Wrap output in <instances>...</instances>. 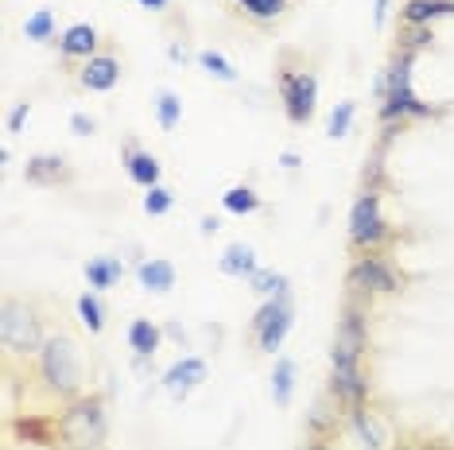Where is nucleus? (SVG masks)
Returning <instances> with one entry per match:
<instances>
[{
	"label": "nucleus",
	"instance_id": "32",
	"mask_svg": "<svg viewBox=\"0 0 454 450\" xmlns=\"http://www.w3.org/2000/svg\"><path fill=\"white\" fill-rule=\"evenodd\" d=\"M354 117H357V101H338L334 109H330V120H326V136L330 140H342L349 128H354Z\"/></svg>",
	"mask_w": 454,
	"mask_h": 450
},
{
	"label": "nucleus",
	"instance_id": "43",
	"mask_svg": "<svg viewBox=\"0 0 454 450\" xmlns=\"http://www.w3.org/2000/svg\"><path fill=\"white\" fill-rule=\"evenodd\" d=\"M218 225H222L218 218H202V233H206V237H210V233H214V229H218Z\"/></svg>",
	"mask_w": 454,
	"mask_h": 450
},
{
	"label": "nucleus",
	"instance_id": "10",
	"mask_svg": "<svg viewBox=\"0 0 454 450\" xmlns=\"http://www.w3.org/2000/svg\"><path fill=\"white\" fill-rule=\"evenodd\" d=\"M222 8L230 12V19L245 24L256 35L280 32L287 19L295 16V0H222Z\"/></svg>",
	"mask_w": 454,
	"mask_h": 450
},
{
	"label": "nucleus",
	"instance_id": "31",
	"mask_svg": "<svg viewBox=\"0 0 454 450\" xmlns=\"http://www.w3.org/2000/svg\"><path fill=\"white\" fill-rule=\"evenodd\" d=\"M431 43H435V32L431 27H416V24H400L396 27V47L392 50H400V55H423Z\"/></svg>",
	"mask_w": 454,
	"mask_h": 450
},
{
	"label": "nucleus",
	"instance_id": "5",
	"mask_svg": "<svg viewBox=\"0 0 454 450\" xmlns=\"http://www.w3.org/2000/svg\"><path fill=\"white\" fill-rule=\"evenodd\" d=\"M411 283V275L392 260V252H357L346 275V299L373 306L377 299H392Z\"/></svg>",
	"mask_w": 454,
	"mask_h": 450
},
{
	"label": "nucleus",
	"instance_id": "33",
	"mask_svg": "<svg viewBox=\"0 0 454 450\" xmlns=\"http://www.w3.org/2000/svg\"><path fill=\"white\" fill-rule=\"evenodd\" d=\"M144 213H148V218H163V213H171L175 210V190L171 187H152V190H144Z\"/></svg>",
	"mask_w": 454,
	"mask_h": 450
},
{
	"label": "nucleus",
	"instance_id": "12",
	"mask_svg": "<svg viewBox=\"0 0 454 450\" xmlns=\"http://www.w3.org/2000/svg\"><path fill=\"white\" fill-rule=\"evenodd\" d=\"M55 47H59V66H63V74L74 78V70L106 47V32H101L98 24H86V19H82V24L63 27V35H59Z\"/></svg>",
	"mask_w": 454,
	"mask_h": 450
},
{
	"label": "nucleus",
	"instance_id": "18",
	"mask_svg": "<svg viewBox=\"0 0 454 450\" xmlns=\"http://www.w3.org/2000/svg\"><path fill=\"white\" fill-rule=\"evenodd\" d=\"M326 392L334 396V400L342 404L346 412H354V407H361V404L373 400V381H369V373H365V369H354V373H330Z\"/></svg>",
	"mask_w": 454,
	"mask_h": 450
},
{
	"label": "nucleus",
	"instance_id": "29",
	"mask_svg": "<svg viewBox=\"0 0 454 450\" xmlns=\"http://www.w3.org/2000/svg\"><path fill=\"white\" fill-rule=\"evenodd\" d=\"M292 396H295V361L292 357H276V365H272V404L287 407Z\"/></svg>",
	"mask_w": 454,
	"mask_h": 450
},
{
	"label": "nucleus",
	"instance_id": "20",
	"mask_svg": "<svg viewBox=\"0 0 454 450\" xmlns=\"http://www.w3.org/2000/svg\"><path fill=\"white\" fill-rule=\"evenodd\" d=\"M163 326L160 322H152V319H144V314H137L129 326H125V342H129V350L137 353V361H152V357L160 353V345H163Z\"/></svg>",
	"mask_w": 454,
	"mask_h": 450
},
{
	"label": "nucleus",
	"instance_id": "30",
	"mask_svg": "<svg viewBox=\"0 0 454 450\" xmlns=\"http://www.w3.org/2000/svg\"><path fill=\"white\" fill-rule=\"evenodd\" d=\"M245 283H249V291L261 295V299H276V295L292 291V280H287L284 272H276V268H256Z\"/></svg>",
	"mask_w": 454,
	"mask_h": 450
},
{
	"label": "nucleus",
	"instance_id": "27",
	"mask_svg": "<svg viewBox=\"0 0 454 450\" xmlns=\"http://www.w3.org/2000/svg\"><path fill=\"white\" fill-rule=\"evenodd\" d=\"M59 35H63V27H59L55 8H35L24 19V39H32V43H59Z\"/></svg>",
	"mask_w": 454,
	"mask_h": 450
},
{
	"label": "nucleus",
	"instance_id": "39",
	"mask_svg": "<svg viewBox=\"0 0 454 450\" xmlns=\"http://www.w3.org/2000/svg\"><path fill=\"white\" fill-rule=\"evenodd\" d=\"M373 19H377V27H385V19H388V0H377V4H373Z\"/></svg>",
	"mask_w": 454,
	"mask_h": 450
},
{
	"label": "nucleus",
	"instance_id": "26",
	"mask_svg": "<svg viewBox=\"0 0 454 450\" xmlns=\"http://www.w3.org/2000/svg\"><path fill=\"white\" fill-rule=\"evenodd\" d=\"M152 112H156L160 132H175V128L183 125V97L175 94V89L160 86L156 94H152Z\"/></svg>",
	"mask_w": 454,
	"mask_h": 450
},
{
	"label": "nucleus",
	"instance_id": "24",
	"mask_svg": "<svg viewBox=\"0 0 454 450\" xmlns=\"http://www.w3.org/2000/svg\"><path fill=\"white\" fill-rule=\"evenodd\" d=\"M74 306H78V322L90 330V338H101L106 334V322H109V306H106V299H101V291H82L78 299H74Z\"/></svg>",
	"mask_w": 454,
	"mask_h": 450
},
{
	"label": "nucleus",
	"instance_id": "41",
	"mask_svg": "<svg viewBox=\"0 0 454 450\" xmlns=\"http://www.w3.org/2000/svg\"><path fill=\"white\" fill-rule=\"evenodd\" d=\"M163 334H168V338H175V342H187V334H183L179 326H163Z\"/></svg>",
	"mask_w": 454,
	"mask_h": 450
},
{
	"label": "nucleus",
	"instance_id": "28",
	"mask_svg": "<svg viewBox=\"0 0 454 450\" xmlns=\"http://www.w3.org/2000/svg\"><path fill=\"white\" fill-rule=\"evenodd\" d=\"M194 63H199L202 74H210L214 81H225V86H237V81H241V74H237V66L222 55V50H214V47H202L199 55H194Z\"/></svg>",
	"mask_w": 454,
	"mask_h": 450
},
{
	"label": "nucleus",
	"instance_id": "15",
	"mask_svg": "<svg viewBox=\"0 0 454 450\" xmlns=\"http://www.w3.org/2000/svg\"><path fill=\"white\" fill-rule=\"evenodd\" d=\"M121 167H125V175H129L132 187H140V190H152V187H160V182H163L160 159L152 156V151L144 148L137 136L121 140Z\"/></svg>",
	"mask_w": 454,
	"mask_h": 450
},
{
	"label": "nucleus",
	"instance_id": "40",
	"mask_svg": "<svg viewBox=\"0 0 454 450\" xmlns=\"http://www.w3.org/2000/svg\"><path fill=\"white\" fill-rule=\"evenodd\" d=\"M280 163H284L287 171H295V167H299V156H295V151H284V156H280Z\"/></svg>",
	"mask_w": 454,
	"mask_h": 450
},
{
	"label": "nucleus",
	"instance_id": "16",
	"mask_svg": "<svg viewBox=\"0 0 454 450\" xmlns=\"http://www.w3.org/2000/svg\"><path fill=\"white\" fill-rule=\"evenodd\" d=\"M303 431L311 435V438H326V443H338V438L349 431V412H346V407L338 404L330 392H323V396L315 400L311 412H307Z\"/></svg>",
	"mask_w": 454,
	"mask_h": 450
},
{
	"label": "nucleus",
	"instance_id": "4",
	"mask_svg": "<svg viewBox=\"0 0 454 450\" xmlns=\"http://www.w3.org/2000/svg\"><path fill=\"white\" fill-rule=\"evenodd\" d=\"M109 427V396L101 388H90L59 412V450H106Z\"/></svg>",
	"mask_w": 454,
	"mask_h": 450
},
{
	"label": "nucleus",
	"instance_id": "8",
	"mask_svg": "<svg viewBox=\"0 0 454 450\" xmlns=\"http://www.w3.org/2000/svg\"><path fill=\"white\" fill-rule=\"evenodd\" d=\"M292 326H295V306H292V291H287V295H276V299H264L256 306L245 338H249L256 357H276V350H284Z\"/></svg>",
	"mask_w": 454,
	"mask_h": 450
},
{
	"label": "nucleus",
	"instance_id": "36",
	"mask_svg": "<svg viewBox=\"0 0 454 450\" xmlns=\"http://www.w3.org/2000/svg\"><path fill=\"white\" fill-rule=\"evenodd\" d=\"M168 55H171V63H183V66H187V63H191L187 39H183V43H179V39H171V43H168Z\"/></svg>",
	"mask_w": 454,
	"mask_h": 450
},
{
	"label": "nucleus",
	"instance_id": "14",
	"mask_svg": "<svg viewBox=\"0 0 454 450\" xmlns=\"http://www.w3.org/2000/svg\"><path fill=\"white\" fill-rule=\"evenodd\" d=\"M24 179L39 190H59V187H74L78 171L63 151H35V156H27V163H24Z\"/></svg>",
	"mask_w": 454,
	"mask_h": 450
},
{
	"label": "nucleus",
	"instance_id": "11",
	"mask_svg": "<svg viewBox=\"0 0 454 450\" xmlns=\"http://www.w3.org/2000/svg\"><path fill=\"white\" fill-rule=\"evenodd\" d=\"M4 435H8V443L59 450V412H8Z\"/></svg>",
	"mask_w": 454,
	"mask_h": 450
},
{
	"label": "nucleus",
	"instance_id": "13",
	"mask_svg": "<svg viewBox=\"0 0 454 450\" xmlns=\"http://www.w3.org/2000/svg\"><path fill=\"white\" fill-rule=\"evenodd\" d=\"M349 431L361 438V446H365V450H392V443L400 438V431L392 427L388 412H380L373 400L349 412Z\"/></svg>",
	"mask_w": 454,
	"mask_h": 450
},
{
	"label": "nucleus",
	"instance_id": "19",
	"mask_svg": "<svg viewBox=\"0 0 454 450\" xmlns=\"http://www.w3.org/2000/svg\"><path fill=\"white\" fill-rule=\"evenodd\" d=\"M137 283L144 291H152V295H168L175 283H179V268L168 260V257H144L137 268Z\"/></svg>",
	"mask_w": 454,
	"mask_h": 450
},
{
	"label": "nucleus",
	"instance_id": "9",
	"mask_svg": "<svg viewBox=\"0 0 454 450\" xmlns=\"http://www.w3.org/2000/svg\"><path fill=\"white\" fill-rule=\"evenodd\" d=\"M121 78H125V50L113 35H106V47L94 58H86L70 81H74L78 94H109L121 86Z\"/></svg>",
	"mask_w": 454,
	"mask_h": 450
},
{
	"label": "nucleus",
	"instance_id": "2",
	"mask_svg": "<svg viewBox=\"0 0 454 450\" xmlns=\"http://www.w3.org/2000/svg\"><path fill=\"white\" fill-rule=\"evenodd\" d=\"M59 322H63V306L55 311L51 295L4 291V306H0V369H4L8 400L24 388L35 357L43 353L47 338Z\"/></svg>",
	"mask_w": 454,
	"mask_h": 450
},
{
	"label": "nucleus",
	"instance_id": "35",
	"mask_svg": "<svg viewBox=\"0 0 454 450\" xmlns=\"http://www.w3.org/2000/svg\"><path fill=\"white\" fill-rule=\"evenodd\" d=\"M27 117H32V101H16V109L12 112H8V132H20V128H24L27 125Z\"/></svg>",
	"mask_w": 454,
	"mask_h": 450
},
{
	"label": "nucleus",
	"instance_id": "3",
	"mask_svg": "<svg viewBox=\"0 0 454 450\" xmlns=\"http://www.w3.org/2000/svg\"><path fill=\"white\" fill-rule=\"evenodd\" d=\"M276 94H280V109L295 128H307L318 109V70L315 63L295 47H284L276 55Z\"/></svg>",
	"mask_w": 454,
	"mask_h": 450
},
{
	"label": "nucleus",
	"instance_id": "6",
	"mask_svg": "<svg viewBox=\"0 0 454 450\" xmlns=\"http://www.w3.org/2000/svg\"><path fill=\"white\" fill-rule=\"evenodd\" d=\"M400 229L385 218V194L361 190L349 206V252H392Z\"/></svg>",
	"mask_w": 454,
	"mask_h": 450
},
{
	"label": "nucleus",
	"instance_id": "7",
	"mask_svg": "<svg viewBox=\"0 0 454 450\" xmlns=\"http://www.w3.org/2000/svg\"><path fill=\"white\" fill-rule=\"evenodd\" d=\"M369 345H373V338H369V306L346 299L342 319H338V330H334V345H330V373L365 369Z\"/></svg>",
	"mask_w": 454,
	"mask_h": 450
},
{
	"label": "nucleus",
	"instance_id": "42",
	"mask_svg": "<svg viewBox=\"0 0 454 450\" xmlns=\"http://www.w3.org/2000/svg\"><path fill=\"white\" fill-rule=\"evenodd\" d=\"M392 450H411V438H408V431H400V438L392 443Z\"/></svg>",
	"mask_w": 454,
	"mask_h": 450
},
{
	"label": "nucleus",
	"instance_id": "23",
	"mask_svg": "<svg viewBox=\"0 0 454 450\" xmlns=\"http://www.w3.org/2000/svg\"><path fill=\"white\" fill-rule=\"evenodd\" d=\"M218 268H222V275H230V280H249V275L261 268V260H256V249H253V244L233 241V244H225Z\"/></svg>",
	"mask_w": 454,
	"mask_h": 450
},
{
	"label": "nucleus",
	"instance_id": "25",
	"mask_svg": "<svg viewBox=\"0 0 454 450\" xmlns=\"http://www.w3.org/2000/svg\"><path fill=\"white\" fill-rule=\"evenodd\" d=\"M222 210L233 213V218H253V213L264 210V198L256 187H249V182H237V187H230L222 194Z\"/></svg>",
	"mask_w": 454,
	"mask_h": 450
},
{
	"label": "nucleus",
	"instance_id": "34",
	"mask_svg": "<svg viewBox=\"0 0 454 450\" xmlns=\"http://www.w3.org/2000/svg\"><path fill=\"white\" fill-rule=\"evenodd\" d=\"M70 132H74V136H94L98 120L90 117V112H70Z\"/></svg>",
	"mask_w": 454,
	"mask_h": 450
},
{
	"label": "nucleus",
	"instance_id": "17",
	"mask_svg": "<svg viewBox=\"0 0 454 450\" xmlns=\"http://www.w3.org/2000/svg\"><path fill=\"white\" fill-rule=\"evenodd\" d=\"M206 376H210V365H206L202 357L187 353V357H179L168 373H163V388L171 392V400H187L194 388L206 384Z\"/></svg>",
	"mask_w": 454,
	"mask_h": 450
},
{
	"label": "nucleus",
	"instance_id": "1",
	"mask_svg": "<svg viewBox=\"0 0 454 450\" xmlns=\"http://www.w3.org/2000/svg\"><path fill=\"white\" fill-rule=\"evenodd\" d=\"M86 392H90V365H86V350H82V338L67 322H59L47 338L43 353L35 357L24 388L8 404H12V412H63L67 404H74Z\"/></svg>",
	"mask_w": 454,
	"mask_h": 450
},
{
	"label": "nucleus",
	"instance_id": "37",
	"mask_svg": "<svg viewBox=\"0 0 454 450\" xmlns=\"http://www.w3.org/2000/svg\"><path fill=\"white\" fill-rule=\"evenodd\" d=\"M299 450H334V443H326V438H311V435H307L303 443H299Z\"/></svg>",
	"mask_w": 454,
	"mask_h": 450
},
{
	"label": "nucleus",
	"instance_id": "21",
	"mask_svg": "<svg viewBox=\"0 0 454 450\" xmlns=\"http://www.w3.org/2000/svg\"><path fill=\"white\" fill-rule=\"evenodd\" d=\"M82 275H86V288L90 291H113L121 280H125V260L121 257H90L82 264Z\"/></svg>",
	"mask_w": 454,
	"mask_h": 450
},
{
	"label": "nucleus",
	"instance_id": "38",
	"mask_svg": "<svg viewBox=\"0 0 454 450\" xmlns=\"http://www.w3.org/2000/svg\"><path fill=\"white\" fill-rule=\"evenodd\" d=\"M137 4H140V8H148V12H168L175 0H137Z\"/></svg>",
	"mask_w": 454,
	"mask_h": 450
},
{
	"label": "nucleus",
	"instance_id": "22",
	"mask_svg": "<svg viewBox=\"0 0 454 450\" xmlns=\"http://www.w3.org/2000/svg\"><path fill=\"white\" fill-rule=\"evenodd\" d=\"M454 16V0H404L400 4V24H416V27H431L435 19Z\"/></svg>",
	"mask_w": 454,
	"mask_h": 450
}]
</instances>
